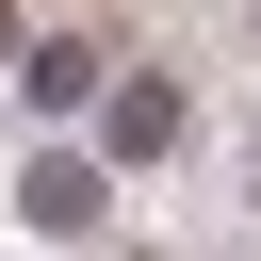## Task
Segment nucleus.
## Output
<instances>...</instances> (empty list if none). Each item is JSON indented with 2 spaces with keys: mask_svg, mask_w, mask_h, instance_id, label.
<instances>
[{
  "mask_svg": "<svg viewBox=\"0 0 261 261\" xmlns=\"http://www.w3.org/2000/svg\"><path fill=\"white\" fill-rule=\"evenodd\" d=\"M114 196H130V163H114L98 130H33V163H16V228H33V245H98Z\"/></svg>",
  "mask_w": 261,
  "mask_h": 261,
  "instance_id": "obj_1",
  "label": "nucleus"
},
{
  "mask_svg": "<svg viewBox=\"0 0 261 261\" xmlns=\"http://www.w3.org/2000/svg\"><path fill=\"white\" fill-rule=\"evenodd\" d=\"M82 130H98V147H114L130 179H147V163H179V147H196V82H179V65H130V49H114V82H98V114H82Z\"/></svg>",
  "mask_w": 261,
  "mask_h": 261,
  "instance_id": "obj_2",
  "label": "nucleus"
},
{
  "mask_svg": "<svg viewBox=\"0 0 261 261\" xmlns=\"http://www.w3.org/2000/svg\"><path fill=\"white\" fill-rule=\"evenodd\" d=\"M98 82H114V49H98V33H33V49H16L33 130H82V114H98Z\"/></svg>",
  "mask_w": 261,
  "mask_h": 261,
  "instance_id": "obj_3",
  "label": "nucleus"
},
{
  "mask_svg": "<svg viewBox=\"0 0 261 261\" xmlns=\"http://www.w3.org/2000/svg\"><path fill=\"white\" fill-rule=\"evenodd\" d=\"M16 49H33V0H0V65H16Z\"/></svg>",
  "mask_w": 261,
  "mask_h": 261,
  "instance_id": "obj_4",
  "label": "nucleus"
},
{
  "mask_svg": "<svg viewBox=\"0 0 261 261\" xmlns=\"http://www.w3.org/2000/svg\"><path fill=\"white\" fill-rule=\"evenodd\" d=\"M245 212H261V130H245Z\"/></svg>",
  "mask_w": 261,
  "mask_h": 261,
  "instance_id": "obj_5",
  "label": "nucleus"
}]
</instances>
